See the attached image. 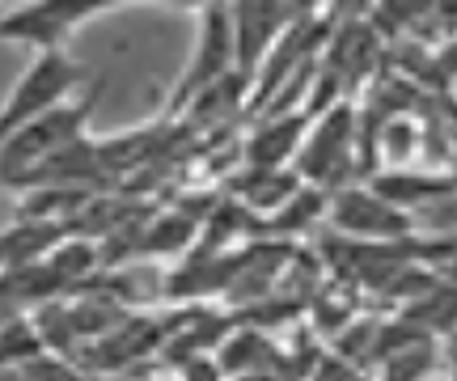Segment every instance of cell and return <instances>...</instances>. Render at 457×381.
<instances>
[{
    "mask_svg": "<svg viewBox=\"0 0 457 381\" xmlns=\"http://www.w3.org/2000/svg\"><path fill=\"white\" fill-rule=\"evenodd\" d=\"M453 348H457V335H453Z\"/></svg>",
    "mask_w": 457,
    "mask_h": 381,
    "instance_id": "cell-10",
    "label": "cell"
},
{
    "mask_svg": "<svg viewBox=\"0 0 457 381\" xmlns=\"http://www.w3.org/2000/svg\"><path fill=\"white\" fill-rule=\"evenodd\" d=\"M191 237H195V220L174 212V216L153 220V225L145 229V250L148 254H174V250H182Z\"/></svg>",
    "mask_w": 457,
    "mask_h": 381,
    "instance_id": "cell-8",
    "label": "cell"
},
{
    "mask_svg": "<svg viewBox=\"0 0 457 381\" xmlns=\"http://www.w3.org/2000/svg\"><path fill=\"white\" fill-rule=\"evenodd\" d=\"M195 47L174 85L170 111H187L199 94L237 72V34H233V4H195Z\"/></svg>",
    "mask_w": 457,
    "mask_h": 381,
    "instance_id": "cell-2",
    "label": "cell"
},
{
    "mask_svg": "<svg viewBox=\"0 0 457 381\" xmlns=\"http://www.w3.org/2000/svg\"><path fill=\"white\" fill-rule=\"evenodd\" d=\"M305 381H373V373H364L360 365L343 360V356H318V365H310V377Z\"/></svg>",
    "mask_w": 457,
    "mask_h": 381,
    "instance_id": "cell-9",
    "label": "cell"
},
{
    "mask_svg": "<svg viewBox=\"0 0 457 381\" xmlns=\"http://www.w3.org/2000/svg\"><path fill=\"white\" fill-rule=\"evenodd\" d=\"M111 0H34V4H9L0 13V38L4 43H26L38 55L60 51L68 34H77L85 21L114 13Z\"/></svg>",
    "mask_w": 457,
    "mask_h": 381,
    "instance_id": "cell-3",
    "label": "cell"
},
{
    "mask_svg": "<svg viewBox=\"0 0 457 381\" xmlns=\"http://www.w3.org/2000/svg\"><path fill=\"white\" fill-rule=\"evenodd\" d=\"M85 81V68L77 60H68L64 51H43L34 55V64L21 72V81L13 85V94L4 102V136L21 132L26 123H34L38 115H47L55 106L77 98V85Z\"/></svg>",
    "mask_w": 457,
    "mask_h": 381,
    "instance_id": "cell-4",
    "label": "cell"
},
{
    "mask_svg": "<svg viewBox=\"0 0 457 381\" xmlns=\"http://www.w3.org/2000/svg\"><path fill=\"white\" fill-rule=\"evenodd\" d=\"M102 85L106 81H89L85 94H77L72 102L55 106L47 115H38L34 123H26L21 132L4 136V149H0V162H4V183H17L21 174H30L34 166H43L60 153L77 149L81 140H89V119H94V106L102 98Z\"/></svg>",
    "mask_w": 457,
    "mask_h": 381,
    "instance_id": "cell-1",
    "label": "cell"
},
{
    "mask_svg": "<svg viewBox=\"0 0 457 381\" xmlns=\"http://www.w3.org/2000/svg\"><path fill=\"white\" fill-rule=\"evenodd\" d=\"M310 128H313V111L301 106V111H288V115H267L250 132L245 140V170H284L288 162L296 166V157L305 149L310 140Z\"/></svg>",
    "mask_w": 457,
    "mask_h": 381,
    "instance_id": "cell-7",
    "label": "cell"
},
{
    "mask_svg": "<svg viewBox=\"0 0 457 381\" xmlns=\"http://www.w3.org/2000/svg\"><path fill=\"white\" fill-rule=\"evenodd\" d=\"M327 220L335 225L339 237H352V242H403L415 229V216L403 212L386 195H377L369 183L339 186L330 195Z\"/></svg>",
    "mask_w": 457,
    "mask_h": 381,
    "instance_id": "cell-5",
    "label": "cell"
},
{
    "mask_svg": "<svg viewBox=\"0 0 457 381\" xmlns=\"http://www.w3.org/2000/svg\"><path fill=\"white\" fill-rule=\"evenodd\" d=\"M305 13L301 4H233V34H237V72L259 77L267 55L279 47V38L296 26V17Z\"/></svg>",
    "mask_w": 457,
    "mask_h": 381,
    "instance_id": "cell-6",
    "label": "cell"
}]
</instances>
